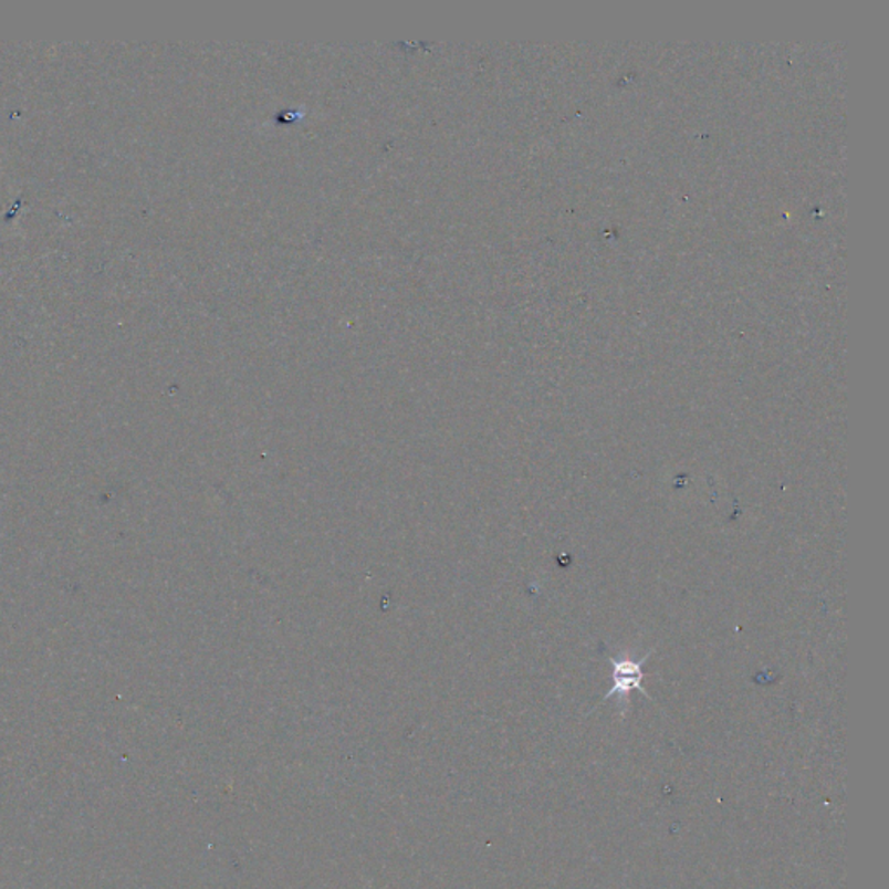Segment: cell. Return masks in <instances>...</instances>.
<instances>
[{
	"instance_id": "6da1fadb",
	"label": "cell",
	"mask_w": 889,
	"mask_h": 889,
	"mask_svg": "<svg viewBox=\"0 0 889 889\" xmlns=\"http://www.w3.org/2000/svg\"><path fill=\"white\" fill-rule=\"evenodd\" d=\"M651 653H653V650L647 651V656L638 660L632 659L629 651H620L619 656L610 659L611 667H614V672H611L614 684H611L607 695L603 697V702L610 699V697H619L623 718H626L627 711H629V695H631L632 690H639L650 699L645 688L641 687V681H644V666L650 659Z\"/></svg>"
}]
</instances>
